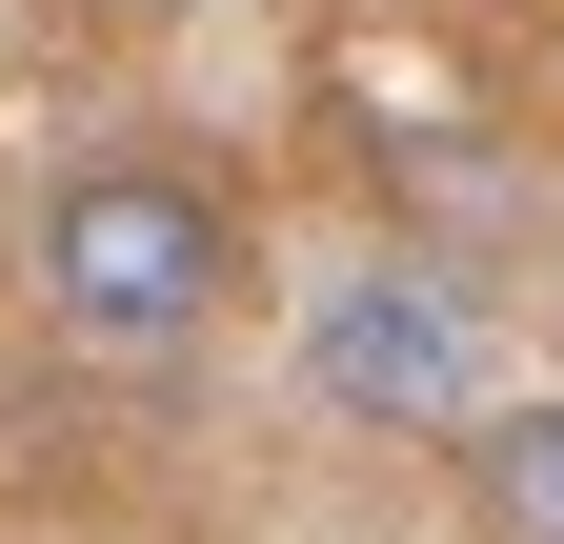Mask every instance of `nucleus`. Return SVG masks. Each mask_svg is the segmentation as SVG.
Here are the masks:
<instances>
[{"instance_id": "obj_1", "label": "nucleus", "mask_w": 564, "mask_h": 544, "mask_svg": "<svg viewBox=\"0 0 564 544\" xmlns=\"http://www.w3.org/2000/svg\"><path fill=\"white\" fill-rule=\"evenodd\" d=\"M21 283H41L61 344H101V363H182L202 323H223V283H242V222H223V182H182V162H82V182L41 202Z\"/></svg>"}, {"instance_id": "obj_2", "label": "nucleus", "mask_w": 564, "mask_h": 544, "mask_svg": "<svg viewBox=\"0 0 564 544\" xmlns=\"http://www.w3.org/2000/svg\"><path fill=\"white\" fill-rule=\"evenodd\" d=\"M303 403L364 444H464L484 403H505V344H484V283L423 242H364L303 283Z\"/></svg>"}, {"instance_id": "obj_3", "label": "nucleus", "mask_w": 564, "mask_h": 544, "mask_svg": "<svg viewBox=\"0 0 564 544\" xmlns=\"http://www.w3.org/2000/svg\"><path fill=\"white\" fill-rule=\"evenodd\" d=\"M444 464H464V524L484 544H564V403H484Z\"/></svg>"}]
</instances>
